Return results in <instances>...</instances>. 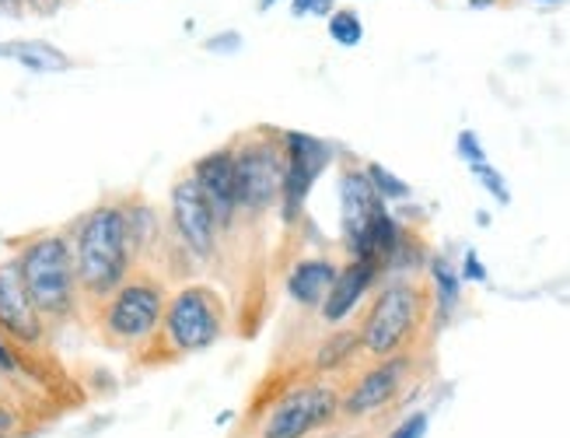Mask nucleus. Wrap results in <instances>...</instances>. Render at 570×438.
Here are the masks:
<instances>
[{
	"label": "nucleus",
	"mask_w": 570,
	"mask_h": 438,
	"mask_svg": "<svg viewBox=\"0 0 570 438\" xmlns=\"http://www.w3.org/2000/svg\"><path fill=\"white\" fill-rule=\"evenodd\" d=\"M21 14H24L21 0H0V18H21Z\"/></svg>",
	"instance_id": "28"
},
{
	"label": "nucleus",
	"mask_w": 570,
	"mask_h": 438,
	"mask_svg": "<svg viewBox=\"0 0 570 438\" xmlns=\"http://www.w3.org/2000/svg\"><path fill=\"white\" fill-rule=\"evenodd\" d=\"M294 18H330L336 11V0H291Z\"/></svg>",
	"instance_id": "24"
},
{
	"label": "nucleus",
	"mask_w": 570,
	"mask_h": 438,
	"mask_svg": "<svg viewBox=\"0 0 570 438\" xmlns=\"http://www.w3.org/2000/svg\"><path fill=\"white\" fill-rule=\"evenodd\" d=\"M168 228L171 239L179 242V250L196 260V263H214L220 253V225L210 211V204L204 201L200 186L193 183L189 173H183L176 183H171L168 193Z\"/></svg>",
	"instance_id": "8"
},
{
	"label": "nucleus",
	"mask_w": 570,
	"mask_h": 438,
	"mask_svg": "<svg viewBox=\"0 0 570 438\" xmlns=\"http://www.w3.org/2000/svg\"><path fill=\"white\" fill-rule=\"evenodd\" d=\"M364 173H367V179H371V186H375V193L379 197L389 204V201H410V183L406 179H400L395 173H389L385 165H379V162H367L364 165Z\"/></svg>",
	"instance_id": "20"
},
{
	"label": "nucleus",
	"mask_w": 570,
	"mask_h": 438,
	"mask_svg": "<svg viewBox=\"0 0 570 438\" xmlns=\"http://www.w3.org/2000/svg\"><path fill=\"white\" fill-rule=\"evenodd\" d=\"M340 421V386L330 379H297L263 407L253 438H315Z\"/></svg>",
	"instance_id": "6"
},
{
	"label": "nucleus",
	"mask_w": 570,
	"mask_h": 438,
	"mask_svg": "<svg viewBox=\"0 0 570 438\" xmlns=\"http://www.w3.org/2000/svg\"><path fill=\"white\" fill-rule=\"evenodd\" d=\"M333 162V148L302 130H284V193H281V217L294 225L302 217L308 193Z\"/></svg>",
	"instance_id": "10"
},
{
	"label": "nucleus",
	"mask_w": 570,
	"mask_h": 438,
	"mask_svg": "<svg viewBox=\"0 0 570 438\" xmlns=\"http://www.w3.org/2000/svg\"><path fill=\"white\" fill-rule=\"evenodd\" d=\"M21 428H24V413L11 400L0 397V438H14Z\"/></svg>",
	"instance_id": "23"
},
{
	"label": "nucleus",
	"mask_w": 570,
	"mask_h": 438,
	"mask_svg": "<svg viewBox=\"0 0 570 438\" xmlns=\"http://www.w3.org/2000/svg\"><path fill=\"white\" fill-rule=\"evenodd\" d=\"M455 148H459V155H462V162H465L469 168L487 162V152H483V144H480V137H476L473 130H462L459 140H455Z\"/></svg>",
	"instance_id": "22"
},
{
	"label": "nucleus",
	"mask_w": 570,
	"mask_h": 438,
	"mask_svg": "<svg viewBox=\"0 0 570 438\" xmlns=\"http://www.w3.org/2000/svg\"><path fill=\"white\" fill-rule=\"evenodd\" d=\"M73 250V271H78L81 299L98 305L137 271V256L130 246V225L122 201H102L85 211L67 228Z\"/></svg>",
	"instance_id": "1"
},
{
	"label": "nucleus",
	"mask_w": 570,
	"mask_h": 438,
	"mask_svg": "<svg viewBox=\"0 0 570 438\" xmlns=\"http://www.w3.org/2000/svg\"><path fill=\"white\" fill-rule=\"evenodd\" d=\"M315 438H357V435H340L336 431V435H315Z\"/></svg>",
	"instance_id": "30"
},
{
	"label": "nucleus",
	"mask_w": 570,
	"mask_h": 438,
	"mask_svg": "<svg viewBox=\"0 0 570 438\" xmlns=\"http://www.w3.org/2000/svg\"><path fill=\"white\" fill-rule=\"evenodd\" d=\"M277 0H259V11H266V8H274Z\"/></svg>",
	"instance_id": "31"
},
{
	"label": "nucleus",
	"mask_w": 570,
	"mask_h": 438,
	"mask_svg": "<svg viewBox=\"0 0 570 438\" xmlns=\"http://www.w3.org/2000/svg\"><path fill=\"white\" fill-rule=\"evenodd\" d=\"M431 284H434L438 320L444 323L459 309V302H462V274L444 256H434L431 260Z\"/></svg>",
	"instance_id": "18"
},
{
	"label": "nucleus",
	"mask_w": 570,
	"mask_h": 438,
	"mask_svg": "<svg viewBox=\"0 0 570 438\" xmlns=\"http://www.w3.org/2000/svg\"><path fill=\"white\" fill-rule=\"evenodd\" d=\"M385 211V201L371 186L361 165H346L340 173V225H343V246L346 253H357L371 228V222Z\"/></svg>",
	"instance_id": "13"
},
{
	"label": "nucleus",
	"mask_w": 570,
	"mask_h": 438,
	"mask_svg": "<svg viewBox=\"0 0 570 438\" xmlns=\"http://www.w3.org/2000/svg\"><path fill=\"white\" fill-rule=\"evenodd\" d=\"M420 320H424V291L413 281H389L375 299H371L361 333V351L379 361L403 354L406 344L416 337Z\"/></svg>",
	"instance_id": "7"
},
{
	"label": "nucleus",
	"mask_w": 570,
	"mask_h": 438,
	"mask_svg": "<svg viewBox=\"0 0 570 438\" xmlns=\"http://www.w3.org/2000/svg\"><path fill=\"white\" fill-rule=\"evenodd\" d=\"M473 176L483 183V189L490 193V197H498L501 204H508L511 201V193H508V183H504V176L493 168L490 162H483V165H473Z\"/></svg>",
	"instance_id": "21"
},
{
	"label": "nucleus",
	"mask_w": 570,
	"mask_h": 438,
	"mask_svg": "<svg viewBox=\"0 0 570 438\" xmlns=\"http://www.w3.org/2000/svg\"><path fill=\"white\" fill-rule=\"evenodd\" d=\"M428 413L424 410H416V413H410V418L400 425V428H392L389 431V438H424L428 435Z\"/></svg>",
	"instance_id": "25"
},
{
	"label": "nucleus",
	"mask_w": 570,
	"mask_h": 438,
	"mask_svg": "<svg viewBox=\"0 0 570 438\" xmlns=\"http://www.w3.org/2000/svg\"><path fill=\"white\" fill-rule=\"evenodd\" d=\"M4 389H8V382H4V376H0V397H4Z\"/></svg>",
	"instance_id": "32"
},
{
	"label": "nucleus",
	"mask_w": 570,
	"mask_h": 438,
	"mask_svg": "<svg viewBox=\"0 0 570 438\" xmlns=\"http://www.w3.org/2000/svg\"><path fill=\"white\" fill-rule=\"evenodd\" d=\"M462 281H487V266H483V260L473 253V250H469L465 253V263H462Z\"/></svg>",
	"instance_id": "26"
},
{
	"label": "nucleus",
	"mask_w": 570,
	"mask_h": 438,
	"mask_svg": "<svg viewBox=\"0 0 570 438\" xmlns=\"http://www.w3.org/2000/svg\"><path fill=\"white\" fill-rule=\"evenodd\" d=\"M228 302L225 295L207 281H183L168 291L161 330L155 348L147 354L165 358H189L217 348L228 333Z\"/></svg>",
	"instance_id": "4"
},
{
	"label": "nucleus",
	"mask_w": 570,
	"mask_h": 438,
	"mask_svg": "<svg viewBox=\"0 0 570 438\" xmlns=\"http://www.w3.org/2000/svg\"><path fill=\"white\" fill-rule=\"evenodd\" d=\"M340 274V263L330 260V256H302V260H294L291 263V271H287V299L294 305H302V309H322V302H326L330 295V288Z\"/></svg>",
	"instance_id": "15"
},
{
	"label": "nucleus",
	"mask_w": 570,
	"mask_h": 438,
	"mask_svg": "<svg viewBox=\"0 0 570 438\" xmlns=\"http://www.w3.org/2000/svg\"><path fill=\"white\" fill-rule=\"evenodd\" d=\"M21 4H24V11H32L39 18H53L63 8V0H21Z\"/></svg>",
	"instance_id": "27"
},
{
	"label": "nucleus",
	"mask_w": 570,
	"mask_h": 438,
	"mask_svg": "<svg viewBox=\"0 0 570 438\" xmlns=\"http://www.w3.org/2000/svg\"><path fill=\"white\" fill-rule=\"evenodd\" d=\"M168 281L151 271H134L106 302L95 305L98 337L112 351L122 354H147L155 348L161 315L168 302Z\"/></svg>",
	"instance_id": "3"
},
{
	"label": "nucleus",
	"mask_w": 570,
	"mask_h": 438,
	"mask_svg": "<svg viewBox=\"0 0 570 438\" xmlns=\"http://www.w3.org/2000/svg\"><path fill=\"white\" fill-rule=\"evenodd\" d=\"M379 274H382V266L379 263H371V260H346L343 266H340V274H336V281H333V288H330V295H326V302H322V309H318V315L326 320L330 327H340L346 315H351L361 302H364V295L371 291V284L379 281Z\"/></svg>",
	"instance_id": "14"
},
{
	"label": "nucleus",
	"mask_w": 570,
	"mask_h": 438,
	"mask_svg": "<svg viewBox=\"0 0 570 438\" xmlns=\"http://www.w3.org/2000/svg\"><path fill=\"white\" fill-rule=\"evenodd\" d=\"M326 29H330V39L343 46V50H354L364 39V21L354 8H336L326 21Z\"/></svg>",
	"instance_id": "19"
},
{
	"label": "nucleus",
	"mask_w": 570,
	"mask_h": 438,
	"mask_svg": "<svg viewBox=\"0 0 570 438\" xmlns=\"http://www.w3.org/2000/svg\"><path fill=\"white\" fill-rule=\"evenodd\" d=\"M235 152V193L238 225L263 222L269 211H281L284 193V130L256 127L232 140Z\"/></svg>",
	"instance_id": "5"
},
{
	"label": "nucleus",
	"mask_w": 570,
	"mask_h": 438,
	"mask_svg": "<svg viewBox=\"0 0 570 438\" xmlns=\"http://www.w3.org/2000/svg\"><path fill=\"white\" fill-rule=\"evenodd\" d=\"M498 0H469V8H493Z\"/></svg>",
	"instance_id": "29"
},
{
	"label": "nucleus",
	"mask_w": 570,
	"mask_h": 438,
	"mask_svg": "<svg viewBox=\"0 0 570 438\" xmlns=\"http://www.w3.org/2000/svg\"><path fill=\"white\" fill-rule=\"evenodd\" d=\"M410 372H413L410 354L371 361L351 386L340 389V421H367L385 407H392L406 389Z\"/></svg>",
	"instance_id": "9"
},
{
	"label": "nucleus",
	"mask_w": 570,
	"mask_h": 438,
	"mask_svg": "<svg viewBox=\"0 0 570 438\" xmlns=\"http://www.w3.org/2000/svg\"><path fill=\"white\" fill-rule=\"evenodd\" d=\"M49 323L39 315L29 288L21 281L14 253L0 260V337H8L21 351H32L46 344Z\"/></svg>",
	"instance_id": "11"
},
{
	"label": "nucleus",
	"mask_w": 570,
	"mask_h": 438,
	"mask_svg": "<svg viewBox=\"0 0 570 438\" xmlns=\"http://www.w3.org/2000/svg\"><path fill=\"white\" fill-rule=\"evenodd\" d=\"M189 176L193 183L200 186L204 201L210 204L220 235L235 232L238 228V193H235V152H232V140L220 144V148L207 152L204 158H196L189 165Z\"/></svg>",
	"instance_id": "12"
},
{
	"label": "nucleus",
	"mask_w": 570,
	"mask_h": 438,
	"mask_svg": "<svg viewBox=\"0 0 570 438\" xmlns=\"http://www.w3.org/2000/svg\"><path fill=\"white\" fill-rule=\"evenodd\" d=\"M21 281L49 327H60L81 312V284L73 271V250L67 232H36L14 246Z\"/></svg>",
	"instance_id": "2"
},
{
	"label": "nucleus",
	"mask_w": 570,
	"mask_h": 438,
	"mask_svg": "<svg viewBox=\"0 0 570 438\" xmlns=\"http://www.w3.org/2000/svg\"><path fill=\"white\" fill-rule=\"evenodd\" d=\"M361 351V333L357 330H346V327H336L326 340H318L315 351H312V372L318 379H333L340 372H346L351 364L357 361Z\"/></svg>",
	"instance_id": "16"
},
{
	"label": "nucleus",
	"mask_w": 570,
	"mask_h": 438,
	"mask_svg": "<svg viewBox=\"0 0 570 438\" xmlns=\"http://www.w3.org/2000/svg\"><path fill=\"white\" fill-rule=\"evenodd\" d=\"M0 57L18 60L32 75H57V70L70 67V57L49 42H0Z\"/></svg>",
	"instance_id": "17"
},
{
	"label": "nucleus",
	"mask_w": 570,
	"mask_h": 438,
	"mask_svg": "<svg viewBox=\"0 0 570 438\" xmlns=\"http://www.w3.org/2000/svg\"><path fill=\"white\" fill-rule=\"evenodd\" d=\"M542 4H557V0H542Z\"/></svg>",
	"instance_id": "33"
}]
</instances>
